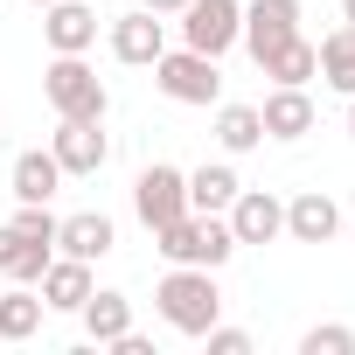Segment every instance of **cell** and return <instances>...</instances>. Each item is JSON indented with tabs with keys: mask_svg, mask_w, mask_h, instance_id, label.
<instances>
[{
	"mask_svg": "<svg viewBox=\"0 0 355 355\" xmlns=\"http://www.w3.org/2000/svg\"><path fill=\"white\" fill-rule=\"evenodd\" d=\"M153 306H160V320H167L174 334L202 341V334L223 320V286H216V272H202V265H167V279L153 286Z\"/></svg>",
	"mask_w": 355,
	"mask_h": 355,
	"instance_id": "1",
	"label": "cell"
},
{
	"mask_svg": "<svg viewBox=\"0 0 355 355\" xmlns=\"http://www.w3.org/2000/svg\"><path fill=\"white\" fill-rule=\"evenodd\" d=\"M153 251H160L167 265L223 272V265L237 258V237H230V216H202V209H189V216H174V223L153 230Z\"/></svg>",
	"mask_w": 355,
	"mask_h": 355,
	"instance_id": "2",
	"label": "cell"
},
{
	"mask_svg": "<svg viewBox=\"0 0 355 355\" xmlns=\"http://www.w3.org/2000/svg\"><path fill=\"white\" fill-rule=\"evenodd\" d=\"M153 84H160V98H174V105H216V98H223L216 56H202V49H189V42L153 56Z\"/></svg>",
	"mask_w": 355,
	"mask_h": 355,
	"instance_id": "3",
	"label": "cell"
},
{
	"mask_svg": "<svg viewBox=\"0 0 355 355\" xmlns=\"http://www.w3.org/2000/svg\"><path fill=\"white\" fill-rule=\"evenodd\" d=\"M42 91H49L56 119H105V112H112V91H105V77H98L84 56H56V63L42 70Z\"/></svg>",
	"mask_w": 355,
	"mask_h": 355,
	"instance_id": "4",
	"label": "cell"
},
{
	"mask_svg": "<svg viewBox=\"0 0 355 355\" xmlns=\"http://www.w3.org/2000/svg\"><path fill=\"white\" fill-rule=\"evenodd\" d=\"M237 35H244V0H189L182 8V42L189 49L223 56V49H237Z\"/></svg>",
	"mask_w": 355,
	"mask_h": 355,
	"instance_id": "5",
	"label": "cell"
},
{
	"mask_svg": "<svg viewBox=\"0 0 355 355\" xmlns=\"http://www.w3.org/2000/svg\"><path fill=\"white\" fill-rule=\"evenodd\" d=\"M132 216H139L146 230H160V223H174V216H189V174L167 167V160H153L139 182H132Z\"/></svg>",
	"mask_w": 355,
	"mask_h": 355,
	"instance_id": "6",
	"label": "cell"
},
{
	"mask_svg": "<svg viewBox=\"0 0 355 355\" xmlns=\"http://www.w3.org/2000/svg\"><path fill=\"white\" fill-rule=\"evenodd\" d=\"M49 153L63 174H98L112 160V139H105V119H56L49 132Z\"/></svg>",
	"mask_w": 355,
	"mask_h": 355,
	"instance_id": "7",
	"label": "cell"
},
{
	"mask_svg": "<svg viewBox=\"0 0 355 355\" xmlns=\"http://www.w3.org/2000/svg\"><path fill=\"white\" fill-rule=\"evenodd\" d=\"M223 216H230V237L237 244H279L286 237V202L272 189H237V202Z\"/></svg>",
	"mask_w": 355,
	"mask_h": 355,
	"instance_id": "8",
	"label": "cell"
},
{
	"mask_svg": "<svg viewBox=\"0 0 355 355\" xmlns=\"http://www.w3.org/2000/svg\"><path fill=\"white\" fill-rule=\"evenodd\" d=\"M300 35V0H251L244 8V49H251V63H265L279 42H293Z\"/></svg>",
	"mask_w": 355,
	"mask_h": 355,
	"instance_id": "9",
	"label": "cell"
},
{
	"mask_svg": "<svg viewBox=\"0 0 355 355\" xmlns=\"http://www.w3.org/2000/svg\"><path fill=\"white\" fill-rule=\"evenodd\" d=\"M167 49V21L153 15V8H132V15H119L112 21V56L119 63H139V70H153V56Z\"/></svg>",
	"mask_w": 355,
	"mask_h": 355,
	"instance_id": "10",
	"label": "cell"
},
{
	"mask_svg": "<svg viewBox=\"0 0 355 355\" xmlns=\"http://www.w3.org/2000/svg\"><path fill=\"white\" fill-rule=\"evenodd\" d=\"M42 42L56 56H84L98 42V15L84 8V0H49V8H42Z\"/></svg>",
	"mask_w": 355,
	"mask_h": 355,
	"instance_id": "11",
	"label": "cell"
},
{
	"mask_svg": "<svg viewBox=\"0 0 355 355\" xmlns=\"http://www.w3.org/2000/svg\"><path fill=\"white\" fill-rule=\"evenodd\" d=\"M334 230H341V209H334L327 189H300L286 202V237L293 244H334Z\"/></svg>",
	"mask_w": 355,
	"mask_h": 355,
	"instance_id": "12",
	"label": "cell"
},
{
	"mask_svg": "<svg viewBox=\"0 0 355 355\" xmlns=\"http://www.w3.org/2000/svg\"><path fill=\"white\" fill-rule=\"evenodd\" d=\"M258 119H265V139H306V132H313V98H306V84H272V98L258 105Z\"/></svg>",
	"mask_w": 355,
	"mask_h": 355,
	"instance_id": "13",
	"label": "cell"
},
{
	"mask_svg": "<svg viewBox=\"0 0 355 355\" xmlns=\"http://www.w3.org/2000/svg\"><path fill=\"white\" fill-rule=\"evenodd\" d=\"M112 244H119V230H112L105 209H84V216H63V223H56V251H63V258L98 265V258H112Z\"/></svg>",
	"mask_w": 355,
	"mask_h": 355,
	"instance_id": "14",
	"label": "cell"
},
{
	"mask_svg": "<svg viewBox=\"0 0 355 355\" xmlns=\"http://www.w3.org/2000/svg\"><path fill=\"white\" fill-rule=\"evenodd\" d=\"M77 320H84L91 348H112V341L132 327V300H125V293H112V286H91V300L77 306Z\"/></svg>",
	"mask_w": 355,
	"mask_h": 355,
	"instance_id": "15",
	"label": "cell"
},
{
	"mask_svg": "<svg viewBox=\"0 0 355 355\" xmlns=\"http://www.w3.org/2000/svg\"><path fill=\"white\" fill-rule=\"evenodd\" d=\"M35 286H42V306H49V313H77V306L91 300V265H84V258H49V272H42Z\"/></svg>",
	"mask_w": 355,
	"mask_h": 355,
	"instance_id": "16",
	"label": "cell"
},
{
	"mask_svg": "<svg viewBox=\"0 0 355 355\" xmlns=\"http://www.w3.org/2000/svg\"><path fill=\"white\" fill-rule=\"evenodd\" d=\"M313 56H320V84L341 91V98H355V21H341L334 35H320Z\"/></svg>",
	"mask_w": 355,
	"mask_h": 355,
	"instance_id": "17",
	"label": "cell"
},
{
	"mask_svg": "<svg viewBox=\"0 0 355 355\" xmlns=\"http://www.w3.org/2000/svg\"><path fill=\"white\" fill-rule=\"evenodd\" d=\"M237 189H244V182H237V167H230V160H209V167H196V174H189V209L223 216V209L237 202Z\"/></svg>",
	"mask_w": 355,
	"mask_h": 355,
	"instance_id": "18",
	"label": "cell"
},
{
	"mask_svg": "<svg viewBox=\"0 0 355 355\" xmlns=\"http://www.w3.org/2000/svg\"><path fill=\"white\" fill-rule=\"evenodd\" d=\"M56 189H63V167H56V153L28 146V153L15 160V202H49Z\"/></svg>",
	"mask_w": 355,
	"mask_h": 355,
	"instance_id": "19",
	"label": "cell"
},
{
	"mask_svg": "<svg viewBox=\"0 0 355 355\" xmlns=\"http://www.w3.org/2000/svg\"><path fill=\"white\" fill-rule=\"evenodd\" d=\"M42 293L35 286H15V293H0V341H28V334H42Z\"/></svg>",
	"mask_w": 355,
	"mask_h": 355,
	"instance_id": "20",
	"label": "cell"
},
{
	"mask_svg": "<svg viewBox=\"0 0 355 355\" xmlns=\"http://www.w3.org/2000/svg\"><path fill=\"white\" fill-rule=\"evenodd\" d=\"M258 70H265L272 84H313V77H320V56H313V42H306V35H293V42H279Z\"/></svg>",
	"mask_w": 355,
	"mask_h": 355,
	"instance_id": "21",
	"label": "cell"
},
{
	"mask_svg": "<svg viewBox=\"0 0 355 355\" xmlns=\"http://www.w3.org/2000/svg\"><path fill=\"white\" fill-rule=\"evenodd\" d=\"M216 139H223V153H251V146H265V119H258V105H223V112H216Z\"/></svg>",
	"mask_w": 355,
	"mask_h": 355,
	"instance_id": "22",
	"label": "cell"
},
{
	"mask_svg": "<svg viewBox=\"0 0 355 355\" xmlns=\"http://www.w3.org/2000/svg\"><path fill=\"white\" fill-rule=\"evenodd\" d=\"M49 258H56V244H42V237H21V244H15V258H8V279H15V286H35V279L49 272Z\"/></svg>",
	"mask_w": 355,
	"mask_h": 355,
	"instance_id": "23",
	"label": "cell"
},
{
	"mask_svg": "<svg viewBox=\"0 0 355 355\" xmlns=\"http://www.w3.org/2000/svg\"><path fill=\"white\" fill-rule=\"evenodd\" d=\"M300 355H355V327H341V320L306 327V334H300Z\"/></svg>",
	"mask_w": 355,
	"mask_h": 355,
	"instance_id": "24",
	"label": "cell"
},
{
	"mask_svg": "<svg viewBox=\"0 0 355 355\" xmlns=\"http://www.w3.org/2000/svg\"><path fill=\"white\" fill-rule=\"evenodd\" d=\"M202 341H209V355H251V334H244V327H223V320H216Z\"/></svg>",
	"mask_w": 355,
	"mask_h": 355,
	"instance_id": "25",
	"label": "cell"
},
{
	"mask_svg": "<svg viewBox=\"0 0 355 355\" xmlns=\"http://www.w3.org/2000/svg\"><path fill=\"white\" fill-rule=\"evenodd\" d=\"M15 244H21V237H15V223H0V272H8V258H15Z\"/></svg>",
	"mask_w": 355,
	"mask_h": 355,
	"instance_id": "26",
	"label": "cell"
},
{
	"mask_svg": "<svg viewBox=\"0 0 355 355\" xmlns=\"http://www.w3.org/2000/svg\"><path fill=\"white\" fill-rule=\"evenodd\" d=\"M139 8H153V15L167 21V15H182V8H189V0H139Z\"/></svg>",
	"mask_w": 355,
	"mask_h": 355,
	"instance_id": "27",
	"label": "cell"
},
{
	"mask_svg": "<svg viewBox=\"0 0 355 355\" xmlns=\"http://www.w3.org/2000/svg\"><path fill=\"white\" fill-rule=\"evenodd\" d=\"M341 21H355V0H341Z\"/></svg>",
	"mask_w": 355,
	"mask_h": 355,
	"instance_id": "28",
	"label": "cell"
},
{
	"mask_svg": "<svg viewBox=\"0 0 355 355\" xmlns=\"http://www.w3.org/2000/svg\"><path fill=\"white\" fill-rule=\"evenodd\" d=\"M348 139H355V98H348Z\"/></svg>",
	"mask_w": 355,
	"mask_h": 355,
	"instance_id": "29",
	"label": "cell"
},
{
	"mask_svg": "<svg viewBox=\"0 0 355 355\" xmlns=\"http://www.w3.org/2000/svg\"><path fill=\"white\" fill-rule=\"evenodd\" d=\"M28 8H49V0H28Z\"/></svg>",
	"mask_w": 355,
	"mask_h": 355,
	"instance_id": "30",
	"label": "cell"
}]
</instances>
